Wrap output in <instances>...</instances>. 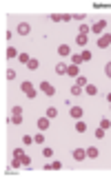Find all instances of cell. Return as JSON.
I'll return each instance as SVG.
<instances>
[{"label": "cell", "mask_w": 111, "mask_h": 177, "mask_svg": "<svg viewBox=\"0 0 111 177\" xmlns=\"http://www.w3.org/2000/svg\"><path fill=\"white\" fill-rule=\"evenodd\" d=\"M20 91H22V93H25V95H27V98H29V100H33L36 95H38V91H36V87L31 84V82H29V80H25V82H22V84H20Z\"/></svg>", "instance_id": "cell-1"}, {"label": "cell", "mask_w": 111, "mask_h": 177, "mask_svg": "<svg viewBox=\"0 0 111 177\" xmlns=\"http://www.w3.org/2000/svg\"><path fill=\"white\" fill-rule=\"evenodd\" d=\"M107 29V20H96L94 24H91V33L94 35H102Z\"/></svg>", "instance_id": "cell-2"}, {"label": "cell", "mask_w": 111, "mask_h": 177, "mask_svg": "<svg viewBox=\"0 0 111 177\" xmlns=\"http://www.w3.org/2000/svg\"><path fill=\"white\" fill-rule=\"evenodd\" d=\"M40 91L44 93V95H56V87L51 84V82H47V80L40 82Z\"/></svg>", "instance_id": "cell-3"}, {"label": "cell", "mask_w": 111, "mask_h": 177, "mask_svg": "<svg viewBox=\"0 0 111 177\" xmlns=\"http://www.w3.org/2000/svg\"><path fill=\"white\" fill-rule=\"evenodd\" d=\"M36 126H38V131H47V128L51 126V120H49L47 115H42V117H38V122H36Z\"/></svg>", "instance_id": "cell-4"}, {"label": "cell", "mask_w": 111, "mask_h": 177, "mask_svg": "<svg viewBox=\"0 0 111 177\" xmlns=\"http://www.w3.org/2000/svg\"><path fill=\"white\" fill-rule=\"evenodd\" d=\"M98 46L100 49H107V46H111V33H102L98 38Z\"/></svg>", "instance_id": "cell-5"}, {"label": "cell", "mask_w": 111, "mask_h": 177, "mask_svg": "<svg viewBox=\"0 0 111 177\" xmlns=\"http://www.w3.org/2000/svg\"><path fill=\"white\" fill-rule=\"evenodd\" d=\"M16 31H18V35H29V31H31V24H29V22H20Z\"/></svg>", "instance_id": "cell-6"}, {"label": "cell", "mask_w": 111, "mask_h": 177, "mask_svg": "<svg viewBox=\"0 0 111 177\" xmlns=\"http://www.w3.org/2000/svg\"><path fill=\"white\" fill-rule=\"evenodd\" d=\"M73 160H76V162L87 160V148H76V151H73Z\"/></svg>", "instance_id": "cell-7"}, {"label": "cell", "mask_w": 111, "mask_h": 177, "mask_svg": "<svg viewBox=\"0 0 111 177\" xmlns=\"http://www.w3.org/2000/svg\"><path fill=\"white\" fill-rule=\"evenodd\" d=\"M69 115L73 120H82V106H71L69 109Z\"/></svg>", "instance_id": "cell-8"}, {"label": "cell", "mask_w": 111, "mask_h": 177, "mask_svg": "<svg viewBox=\"0 0 111 177\" xmlns=\"http://www.w3.org/2000/svg\"><path fill=\"white\" fill-rule=\"evenodd\" d=\"M67 76H71V78H78V76H80L78 64H67Z\"/></svg>", "instance_id": "cell-9"}, {"label": "cell", "mask_w": 111, "mask_h": 177, "mask_svg": "<svg viewBox=\"0 0 111 177\" xmlns=\"http://www.w3.org/2000/svg\"><path fill=\"white\" fill-rule=\"evenodd\" d=\"M25 122V115H11L9 117V124H13V126H20Z\"/></svg>", "instance_id": "cell-10"}, {"label": "cell", "mask_w": 111, "mask_h": 177, "mask_svg": "<svg viewBox=\"0 0 111 177\" xmlns=\"http://www.w3.org/2000/svg\"><path fill=\"white\" fill-rule=\"evenodd\" d=\"M98 155H100V151H98L96 146H89V148H87V160H96Z\"/></svg>", "instance_id": "cell-11"}, {"label": "cell", "mask_w": 111, "mask_h": 177, "mask_svg": "<svg viewBox=\"0 0 111 177\" xmlns=\"http://www.w3.org/2000/svg\"><path fill=\"white\" fill-rule=\"evenodd\" d=\"M58 55H71V46L69 44H60L58 46Z\"/></svg>", "instance_id": "cell-12"}, {"label": "cell", "mask_w": 111, "mask_h": 177, "mask_svg": "<svg viewBox=\"0 0 111 177\" xmlns=\"http://www.w3.org/2000/svg\"><path fill=\"white\" fill-rule=\"evenodd\" d=\"M85 93H87V95H98V87L96 84H87L85 87Z\"/></svg>", "instance_id": "cell-13"}, {"label": "cell", "mask_w": 111, "mask_h": 177, "mask_svg": "<svg viewBox=\"0 0 111 177\" xmlns=\"http://www.w3.org/2000/svg\"><path fill=\"white\" fill-rule=\"evenodd\" d=\"M76 131H78V133H85V131H87V122H82V120H76Z\"/></svg>", "instance_id": "cell-14"}, {"label": "cell", "mask_w": 111, "mask_h": 177, "mask_svg": "<svg viewBox=\"0 0 111 177\" xmlns=\"http://www.w3.org/2000/svg\"><path fill=\"white\" fill-rule=\"evenodd\" d=\"M82 62H85V60H82V53H73L71 55V64H78V67H80Z\"/></svg>", "instance_id": "cell-15"}, {"label": "cell", "mask_w": 111, "mask_h": 177, "mask_svg": "<svg viewBox=\"0 0 111 177\" xmlns=\"http://www.w3.org/2000/svg\"><path fill=\"white\" fill-rule=\"evenodd\" d=\"M98 126H100V128H105V131H109V128H111V120H109V117H102Z\"/></svg>", "instance_id": "cell-16"}, {"label": "cell", "mask_w": 111, "mask_h": 177, "mask_svg": "<svg viewBox=\"0 0 111 177\" xmlns=\"http://www.w3.org/2000/svg\"><path fill=\"white\" fill-rule=\"evenodd\" d=\"M5 55H7V58H18V55H20V53L16 51V46H9V49L5 51Z\"/></svg>", "instance_id": "cell-17"}, {"label": "cell", "mask_w": 111, "mask_h": 177, "mask_svg": "<svg viewBox=\"0 0 111 177\" xmlns=\"http://www.w3.org/2000/svg\"><path fill=\"white\" fill-rule=\"evenodd\" d=\"M56 73L58 76H67V64H56Z\"/></svg>", "instance_id": "cell-18"}, {"label": "cell", "mask_w": 111, "mask_h": 177, "mask_svg": "<svg viewBox=\"0 0 111 177\" xmlns=\"http://www.w3.org/2000/svg\"><path fill=\"white\" fill-rule=\"evenodd\" d=\"M87 40H89L87 35H85V33H80L78 38H76V44H78V46H85V44H87Z\"/></svg>", "instance_id": "cell-19"}, {"label": "cell", "mask_w": 111, "mask_h": 177, "mask_svg": "<svg viewBox=\"0 0 111 177\" xmlns=\"http://www.w3.org/2000/svg\"><path fill=\"white\" fill-rule=\"evenodd\" d=\"M47 117H49V120L58 117V109H56V106H49V109H47Z\"/></svg>", "instance_id": "cell-20"}, {"label": "cell", "mask_w": 111, "mask_h": 177, "mask_svg": "<svg viewBox=\"0 0 111 177\" xmlns=\"http://www.w3.org/2000/svg\"><path fill=\"white\" fill-rule=\"evenodd\" d=\"M18 60H20L22 64H29L31 62V55L29 53H20V55H18Z\"/></svg>", "instance_id": "cell-21"}, {"label": "cell", "mask_w": 111, "mask_h": 177, "mask_svg": "<svg viewBox=\"0 0 111 177\" xmlns=\"http://www.w3.org/2000/svg\"><path fill=\"white\" fill-rule=\"evenodd\" d=\"M76 84H78V87H82V89H85V87L89 84V82H87V78H85V76H78V78H76Z\"/></svg>", "instance_id": "cell-22"}, {"label": "cell", "mask_w": 111, "mask_h": 177, "mask_svg": "<svg viewBox=\"0 0 111 177\" xmlns=\"http://www.w3.org/2000/svg\"><path fill=\"white\" fill-rule=\"evenodd\" d=\"M20 160H22V166H25V168H29V166H31V157H29V155H22Z\"/></svg>", "instance_id": "cell-23"}, {"label": "cell", "mask_w": 111, "mask_h": 177, "mask_svg": "<svg viewBox=\"0 0 111 177\" xmlns=\"http://www.w3.org/2000/svg\"><path fill=\"white\" fill-rule=\"evenodd\" d=\"M27 67H29L31 71H36V69H38V67H40V62H38V60H36V58H31V62H29V64H27Z\"/></svg>", "instance_id": "cell-24"}, {"label": "cell", "mask_w": 111, "mask_h": 177, "mask_svg": "<svg viewBox=\"0 0 111 177\" xmlns=\"http://www.w3.org/2000/svg\"><path fill=\"white\" fill-rule=\"evenodd\" d=\"M82 91H85V89H82V87H78V84H73V87H71V95H80Z\"/></svg>", "instance_id": "cell-25"}, {"label": "cell", "mask_w": 111, "mask_h": 177, "mask_svg": "<svg viewBox=\"0 0 111 177\" xmlns=\"http://www.w3.org/2000/svg\"><path fill=\"white\" fill-rule=\"evenodd\" d=\"M105 133H107V131H105V128H100V126H98L96 131H94V135H96L98 139H102V137H105Z\"/></svg>", "instance_id": "cell-26"}, {"label": "cell", "mask_w": 111, "mask_h": 177, "mask_svg": "<svg viewBox=\"0 0 111 177\" xmlns=\"http://www.w3.org/2000/svg\"><path fill=\"white\" fill-rule=\"evenodd\" d=\"M33 142H36V144H42V142H44V135H42V131H38V135H33Z\"/></svg>", "instance_id": "cell-27"}, {"label": "cell", "mask_w": 111, "mask_h": 177, "mask_svg": "<svg viewBox=\"0 0 111 177\" xmlns=\"http://www.w3.org/2000/svg\"><path fill=\"white\" fill-rule=\"evenodd\" d=\"M22 144H27V146H29V144H36V142H33V135H25V137H22Z\"/></svg>", "instance_id": "cell-28"}, {"label": "cell", "mask_w": 111, "mask_h": 177, "mask_svg": "<svg viewBox=\"0 0 111 177\" xmlns=\"http://www.w3.org/2000/svg\"><path fill=\"white\" fill-rule=\"evenodd\" d=\"M60 168H62V162H58V160L51 162V171H60Z\"/></svg>", "instance_id": "cell-29"}, {"label": "cell", "mask_w": 111, "mask_h": 177, "mask_svg": "<svg viewBox=\"0 0 111 177\" xmlns=\"http://www.w3.org/2000/svg\"><path fill=\"white\" fill-rule=\"evenodd\" d=\"M49 18H51L53 22H62V13H51Z\"/></svg>", "instance_id": "cell-30"}, {"label": "cell", "mask_w": 111, "mask_h": 177, "mask_svg": "<svg viewBox=\"0 0 111 177\" xmlns=\"http://www.w3.org/2000/svg\"><path fill=\"white\" fill-rule=\"evenodd\" d=\"M42 155H44V157H53V151H51L49 146H44V148H42Z\"/></svg>", "instance_id": "cell-31"}, {"label": "cell", "mask_w": 111, "mask_h": 177, "mask_svg": "<svg viewBox=\"0 0 111 177\" xmlns=\"http://www.w3.org/2000/svg\"><path fill=\"white\" fill-rule=\"evenodd\" d=\"M105 76L111 80V62H107V64H105Z\"/></svg>", "instance_id": "cell-32"}, {"label": "cell", "mask_w": 111, "mask_h": 177, "mask_svg": "<svg viewBox=\"0 0 111 177\" xmlns=\"http://www.w3.org/2000/svg\"><path fill=\"white\" fill-rule=\"evenodd\" d=\"M80 33H85V35L91 33V27H89V24H82V27H80Z\"/></svg>", "instance_id": "cell-33"}, {"label": "cell", "mask_w": 111, "mask_h": 177, "mask_svg": "<svg viewBox=\"0 0 111 177\" xmlns=\"http://www.w3.org/2000/svg\"><path fill=\"white\" fill-rule=\"evenodd\" d=\"M7 80H16V71L13 69H7Z\"/></svg>", "instance_id": "cell-34"}, {"label": "cell", "mask_w": 111, "mask_h": 177, "mask_svg": "<svg viewBox=\"0 0 111 177\" xmlns=\"http://www.w3.org/2000/svg\"><path fill=\"white\" fill-rule=\"evenodd\" d=\"M11 115H22V106H13L11 109Z\"/></svg>", "instance_id": "cell-35"}, {"label": "cell", "mask_w": 111, "mask_h": 177, "mask_svg": "<svg viewBox=\"0 0 111 177\" xmlns=\"http://www.w3.org/2000/svg\"><path fill=\"white\" fill-rule=\"evenodd\" d=\"M13 157H22L25 155V151H22V148H13V153H11Z\"/></svg>", "instance_id": "cell-36"}, {"label": "cell", "mask_w": 111, "mask_h": 177, "mask_svg": "<svg viewBox=\"0 0 111 177\" xmlns=\"http://www.w3.org/2000/svg\"><path fill=\"white\" fill-rule=\"evenodd\" d=\"M73 20V13H62V22H69Z\"/></svg>", "instance_id": "cell-37"}, {"label": "cell", "mask_w": 111, "mask_h": 177, "mask_svg": "<svg viewBox=\"0 0 111 177\" xmlns=\"http://www.w3.org/2000/svg\"><path fill=\"white\" fill-rule=\"evenodd\" d=\"M82 60L89 62V60H91V51H82Z\"/></svg>", "instance_id": "cell-38"}, {"label": "cell", "mask_w": 111, "mask_h": 177, "mask_svg": "<svg viewBox=\"0 0 111 177\" xmlns=\"http://www.w3.org/2000/svg\"><path fill=\"white\" fill-rule=\"evenodd\" d=\"M73 18H76V20H78V22H82V20H85V18H87V16H85V13H73Z\"/></svg>", "instance_id": "cell-39"}, {"label": "cell", "mask_w": 111, "mask_h": 177, "mask_svg": "<svg viewBox=\"0 0 111 177\" xmlns=\"http://www.w3.org/2000/svg\"><path fill=\"white\" fill-rule=\"evenodd\" d=\"M107 102H109V104H111V93H107Z\"/></svg>", "instance_id": "cell-40"}]
</instances>
